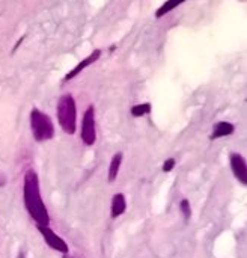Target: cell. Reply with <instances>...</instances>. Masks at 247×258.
Returning <instances> with one entry per match:
<instances>
[{"label":"cell","instance_id":"cell-1","mask_svg":"<svg viewBox=\"0 0 247 258\" xmlns=\"http://www.w3.org/2000/svg\"><path fill=\"white\" fill-rule=\"evenodd\" d=\"M23 196H25V205L31 217L37 222V225L49 226L50 216L49 210L43 201L41 190H40V180L35 171H28L25 175V187H23Z\"/></svg>","mask_w":247,"mask_h":258},{"label":"cell","instance_id":"cell-2","mask_svg":"<svg viewBox=\"0 0 247 258\" xmlns=\"http://www.w3.org/2000/svg\"><path fill=\"white\" fill-rule=\"evenodd\" d=\"M58 121L67 135H74L77 127V104L71 94H65L58 101Z\"/></svg>","mask_w":247,"mask_h":258},{"label":"cell","instance_id":"cell-3","mask_svg":"<svg viewBox=\"0 0 247 258\" xmlns=\"http://www.w3.org/2000/svg\"><path fill=\"white\" fill-rule=\"evenodd\" d=\"M31 128L37 142H46L55 136V125L52 118L40 109H34L31 112Z\"/></svg>","mask_w":247,"mask_h":258},{"label":"cell","instance_id":"cell-4","mask_svg":"<svg viewBox=\"0 0 247 258\" xmlns=\"http://www.w3.org/2000/svg\"><path fill=\"white\" fill-rule=\"evenodd\" d=\"M82 141L85 145L91 147L95 144L97 141V127H95V107L94 104H91L85 115H83V121H82Z\"/></svg>","mask_w":247,"mask_h":258},{"label":"cell","instance_id":"cell-5","mask_svg":"<svg viewBox=\"0 0 247 258\" xmlns=\"http://www.w3.org/2000/svg\"><path fill=\"white\" fill-rule=\"evenodd\" d=\"M37 226H38V231L41 232V235L44 237L46 243L52 249H55L58 252H62V253H68V244L53 229H50L49 226H44V225H37Z\"/></svg>","mask_w":247,"mask_h":258},{"label":"cell","instance_id":"cell-6","mask_svg":"<svg viewBox=\"0 0 247 258\" xmlns=\"http://www.w3.org/2000/svg\"><path fill=\"white\" fill-rule=\"evenodd\" d=\"M229 160H230V169H232L233 175L236 177V180L241 184H247V166H245V160L242 159V156L238 153H232Z\"/></svg>","mask_w":247,"mask_h":258},{"label":"cell","instance_id":"cell-7","mask_svg":"<svg viewBox=\"0 0 247 258\" xmlns=\"http://www.w3.org/2000/svg\"><path fill=\"white\" fill-rule=\"evenodd\" d=\"M100 56H101V50L100 49H95L89 56H86L83 61H80L65 77H64V82H68V80H73L74 77H77L82 71H85L89 65H92L94 62H97L98 59H100Z\"/></svg>","mask_w":247,"mask_h":258},{"label":"cell","instance_id":"cell-8","mask_svg":"<svg viewBox=\"0 0 247 258\" xmlns=\"http://www.w3.org/2000/svg\"><path fill=\"white\" fill-rule=\"evenodd\" d=\"M233 132H235V127H233V124H230V122H227V121H220V122H217V124L212 127V135H211V139H220V138H226V136H230Z\"/></svg>","mask_w":247,"mask_h":258},{"label":"cell","instance_id":"cell-9","mask_svg":"<svg viewBox=\"0 0 247 258\" xmlns=\"http://www.w3.org/2000/svg\"><path fill=\"white\" fill-rule=\"evenodd\" d=\"M127 208V202H125V196L122 193H116L113 198H112V208H110V216L115 219V217H119Z\"/></svg>","mask_w":247,"mask_h":258},{"label":"cell","instance_id":"cell-10","mask_svg":"<svg viewBox=\"0 0 247 258\" xmlns=\"http://www.w3.org/2000/svg\"><path fill=\"white\" fill-rule=\"evenodd\" d=\"M184 2H187V0H166V2L157 10V13H155V17L157 19H161V17H164L166 14H169V13H172L173 10H176L179 5H182Z\"/></svg>","mask_w":247,"mask_h":258},{"label":"cell","instance_id":"cell-11","mask_svg":"<svg viewBox=\"0 0 247 258\" xmlns=\"http://www.w3.org/2000/svg\"><path fill=\"white\" fill-rule=\"evenodd\" d=\"M122 157L124 154L122 153H116L112 160H110V166H109V183H113L118 177V172H119V168H121V163H122Z\"/></svg>","mask_w":247,"mask_h":258},{"label":"cell","instance_id":"cell-12","mask_svg":"<svg viewBox=\"0 0 247 258\" xmlns=\"http://www.w3.org/2000/svg\"><path fill=\"white\" fill-rule=\"evenodd\" d=\"M151 109H152L151 103L136 104V106H133V107H131V115H133L134 118H140V116H145V115L151 113Z\"/></svg>","mask_w":247,"mask_h":258},{"label":"cell","instance_id":"cell-13","mask_svg":"<svg viewBox=\"0 0 247 258\" xmlns=\"http://www.w3.org/2000/svg\"><path fill=\"white\" fill-rule=\"evenodd\" d=\"M179 208H181L182 216L185 217V220H188V219H190V216H191V207H190L188 199H182V201H181V204H179Z\"/></svg>","mask_w":247,"mask_h":258},{"label":"cell","instance_id":"cell-14","mask_svg":"<svg viewBox=\"0 0 247 258\" xmlns=\"http://www.w3.org/2000/svg\"><path fill=\"white\" fill-rule=\"evenodd\" d=\"M175 159H167L166 162H164V165H163V171L164 172H170L173 168H175Z\"/></svg>","mask_w":247,"mask_h":258},{"label":"cell","instance_id":"cell-15","mask_svg":"<svg viewBox=\"0 0 247 258\" xmlns=\"http://www.w3.org/2000/svg\"><path fill=\"white\" fill-rule=\"evenodd\" d=\"M7 184V178L2 175V174H0V187H2V186H5Z\"/></svg>","mask_w":247,"mask_h":258}]
</instances>
